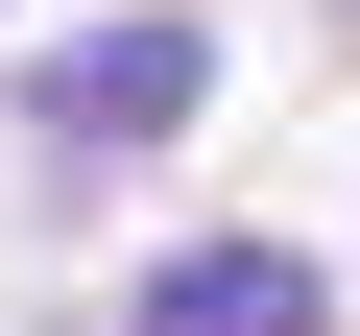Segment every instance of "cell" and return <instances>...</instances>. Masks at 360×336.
Here are the masks:
<instances>
[{
	"mask_svg": "<svg viewBox=\"0 0 360 336\" xmlns=\"http://www.w3.org/2000/svg\"><path fill=\"white\" fill-rule=\"evenodd\" d=\"M144 336H336V288H312L288 240H193V264L144 288Z\"/></svg>",
	"mask_w": 360,
	"mask_h": 336,
	"instance_id": "cell-2",
	"label": "cell"
},
{
	"mask_svg": "<svg viewBox=\"0 0 360 336\" xmlns=\"http://www.w3.org/2000/svg\"><path fill=\"white\" fill-rule=\"evenodd\" d=\"M193 96H217V49H193V25H96V49L49 72V144H96V168H120V144H168Z\"/></svg>",
	"mask_w": 360,
	"mask_h": 336,
	"instance_id": "cell-1",
	"label": "cell"
}]
</instances>
